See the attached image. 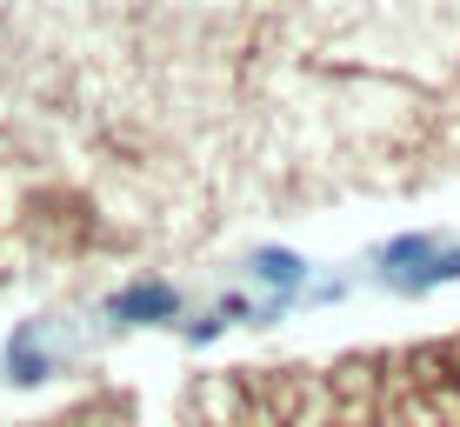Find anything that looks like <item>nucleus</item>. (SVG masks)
<instances>
[{
	"instance_id": "obj_1",
	"label": "nucleus",
	"mask_w": 460,
	"mask_h": 427,
	"mask_svg": "<svg viewBox=\"0 0 460 427\" xmlns=\"http://www.w3.org/2000/svg\"><path fill=\"white\" fill-rule=\"evenodd\" d=\"M107 321L114 327H181L187 294L173 280H127L120 294H107Z\"/></svg>"
},
{
	"instance_id": "obj_2",
	"label": "nucleus",
	"mask_w": 460,
	"mask_h": 427,
	"mask_svg": "<svg viewBox=\"0 0 460 427\" xmlns=\"http://www.w3.org/2000/svg\"><path fill=\"white\" fill-rule=\"evenodd\" d=\"M7 381H21V387H34L47 381V374H60L67 368V341H60V321H21L7 334Z\"/></svg>"
}]
</instances>
